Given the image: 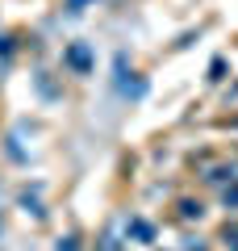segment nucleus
<instances>
[{"instance_id":"f257e3e1","label":"nucleus","mask_w":238,"mask_h":251,"mask_svg":"<svg viewBox=\"0 0 238 251\" xmlns=\"http://www.w3.org/2000/svg\"><path fill=\"white\" fill-rule=\"evenodd\" d=\"M67 59H71V67H79V72L88 67V50H84V46H71V50H67Z\"/></svg>"}]
</instances>
